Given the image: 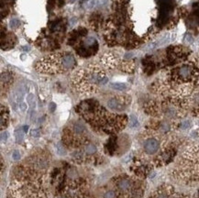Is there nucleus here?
Listing matches in <instances>:
<instances>
[{
	"mask_svg": "<svg viewBox=\"0 0 199 198\" xmlns=\"http://www.w3.org/2000/svg\"><path fill=\"white\" fill-rule=\"evenodd\" d=\"M49 108H50V110H51L52 112H53V111L55 110V108H56V105H55L54 103H51L50 106H49Z\"/></svg>",
	"mask_w": 199,
	"mask_h": 198,
	"instance_id": "obj_24",
	"label": "nucleus"
},
{
	"mask_svg": "<svg viewBox=\"0 0 199 198\" xmlns=\"http://www.w3.org/2000/svg\"><path fill=\"white\" fill-rule=\"evenodd\" d=\"M154 198H169V195L168 193H166V191H162L157 193Z\"/></svg>",
	"mask_w": 199,
	"mask_h": 198,
	"instance_id": "obj_18",
	"label": "nucleus"
},
{
	"mask_svg": "<svg viewBox=\"0 0 199 198\" xmlns=\"http://www.w3.org/2000/svg\"><path fill=\"white\" fill-rule=\"evenodd\" d=\"M15 136H16V140H17V142H18V143L21 142V141L23 140L24 130H16Z\"/></svg>",
	"mask_w": 199,
	"mask_h": 198,
	"instance_id": "obj_15",
	"label": "nucleus"
},
{
	"mask_svg": "<svg viewBox=\"0 0 199 198\" xmlns=\"http://www.w3.org/2000/svg\"><path fill=\"white\" fill-rule=\"evenodd\" d=\"M193 64L196 65V67L198 69L199 71V52L195 55V57H194V59H193Z\"/></svg>",
	"mask_w": 199,
	"mask_h": 198,
	"instance_id": "obj_21",
	"label": "nucleus"
},
{
	"mask_svg": "<svg viewBox=\"0 0 199 198\" xmlns=\"http://www.w3.org/2000/svg\"><path fill=\"white\" fill-rule=\"evenodd\" d=\"M107 150L111 154L115 151V149H116V137H111L109 138V140L107 143Z\"/></svg>",
	"mask_w": 199,
	"mask_h": 198,
	"instance_id": "obj_13",
	"label": "nucleus"
},
{
	"mask_svg": "<svg viewBox=\"0 0 199 198\" xmlns=\"http://www.w3.org/2000/svg\"><path fill=\"white\" fill-rule=\"evenodd\" d=\"M76 60L72 53L60 52L45 56L37 62L35 69L41 73L62 74L73 70L76 67Z\"/></svg>",
	"mask_w": 199,
	"mask_h": 198,
	"instance_id": "obj_3",
	"label": "nucleus"
},
{
	"mask_svg": "<svg viewBox=\"0 0 199 198\" xmlns=\"http://www.w3.org/2000/svg\"><path fill=\"white\" fill-rule=\"evenodd\" d=\"M28 129H29V127H28V126H25V127H24V132L28 131Z\"/></svg>",
	"mask_w": 199,
	"mask_h": 198,
	"instance_id": "obj_26",
	"label": "nucleus"
},
{
	"mask_svg": "<svg viewBox=\"0 0 199 198\" xmlns=\"http://www.w3.org/2000/svg\"><path fill=\"white\" fill-rule=\"evenodd\" d=\"M19 107L21 108V111H26V109H27V104L21 103V104L19 105Z\"/></svg>",
	"mask_w": 199,
	"mask_h": 198,
	"instance_id": "obj_25",
	"label": "nucleus"
},
{
	"mask_svg": "<svg viewBox=\"0 0 199 198\" xmlns=\"http://www.w3.org/2000/svg\"><path fill=\"white\" fill-rule=\"evenodd\" d=\"M58 198H69V197H67L66 196H64H64H60V197H58Z\"/></svg>",
	"mask_w": 199,
	"mask_h": 198,
	"instance_id": "obj_27",
	"label": "nucleus"
},
{
	"mask_svg": "<svg viewBox=\"0 0 199 198\" xmlns=\"http://www.w3.org/2000/svg\"><path fill=\"white\" fill-rule=\"evenodd\" d=\"M76 112L92 128L107 134L119 132L128 123V118L125 115L107 111L95 99H87L81 102L76 107Z\"/></svg>",
	"mask_w": 199,
	"mask_h": 198,
	"instance_id": "obj_1",
	"label": "nucleus"
},
{
	"mask_svg": "<svg viewBox=\"0 0 199 198\" xmlns=\"http://www.w3.org/2000/svg\"><path fill=\"white\" fill-rule=\"evenodd\" d=\"M116 186L121 193H131V197L133 191V182L129 177H120L116 181Z\"/></svg>",
	"mask_w": 199,
	"mask_h": 198,
	"instance_id": "obj_7",
	"label": "nucleus"
},
{
	"mask_svg": "<svg viewBox=\"0 0 199 198\" xmlns=\"http://www.w3.org/2000/svg\"><path fill=\"white\" fill-rule=\"evenodd\" d=\"M197 198H199V190L198 192H197Z\"/></svg>",
	"mask_w": 199,
	"mask_h": 198,
	"instance_id": "obj_28",
	"label": "nucleus"
},
{
	"mask_svg": "<svg viewBox=\"0 0 199 198\" xmlns=\"http://www.w3.org/2000/svg\"><path fill=\"white\" fill-rule=\"evenodd\" d=\"M20 158H21V154H20V152H19L18 150H14L13 153H12V159H13L14 161H18L20 160Z\"/></svg>",
	"mask_w": 199,
	"mask_h": 198,
	"instance_id": "obj_19",
	"label": "nucleus"
},
{
	"mask_svg": "<svg viewBox=\"0 0 199 198\" xmlns=\"http://www.w3.org/2000/svg\"><path fill=\"white\" fill-rule=\"evenodd\" d=\"M9 122V112L6 107L1 106V130L6 128Z\"/></svg>",
	"mask_w": 199,
	"mask_h": 198,
	"instance_id": "obj_12",
	"label": "nucleus"
},
{
	"mask_svg": "<svg viewBox=\"0 0 199 198\" xmlns=\"http://www.w3.org/2000/svg\"><path fill=\"white\" fill-rule=\"evenodd\" d=\"M13 79H14V75L12 72H3L1 73V88L2 91L4 90V88H7L9 87L12 83H13Z\"/></svg>",
	"mask_w": 199,
	"mask_h": 198,
	"instance_id": "obj_11",
	"label": "nucleus"
},
{
	"mask_svg": "<svg viewBox=\"0 0 199 198\" xmlns=\"http://www.w3.org/2000/svg\"><path fill=\"white\" fill-rule=\"evenodd\" d=\"M7 138H8V133L2 131V133H1V140L4 142V141H6L7 139Z\"/></svg>",
	"mask_w": 199,
	"mask_h": 198,
	"instance_id": "obj_22",
	"label": "nucleus"
},
{
	"mask_svg": "<svg viewBox=\"0 0 199 198\" xmlns=\"http://www.w3.org/2000/svg\"><path fill=\"white\" fill-rule=\"evenodd\" d=\"M101 63L107 69H112L117 65V58L114 56V54H112L110 52H108V53L107 52L102 56Z\"/></svg>",
	"mask_w": 199,
	"mask_h": 198,
	"instance_id": "obj_10",
	"label": "nucleus"
},
{
	"mask_svg": "<svg viewBox=\"0 0 199 198\" xmlns=\"http://www.w3.org/2000/svg\"><path fill=\"white\" fill-rule=\"evenodd\" d=\"M108 82L106 71L98 64H90L77 70L72 77L73 88L80 94L89 95L96 93Z\"/></svg>",
	"mask_w": 199,
	"mask_h": 198,
	"instance_id": "obj_2",
	"label": "nucleus"
},
{
	"mask_svg": "<svg viewBox=\"0 0 199 198\" xmlns=\"http://www.w3.org/2000/svg\"><path fill=\"white\" fill-rule=\"evenodd\" d=\"M87 33V29H84V28H78L76 29H73L71 33H70V37H69V40H68V44L71 45V46H74L75 44H77L81 39L83 37H84Z\"/></svg>",
	"mask_w": 199,
	"mask_h": 198,
	"instance_id": "obj_8",
	"label": "nucleus"
},
{
	"mask_svg": "<svg viewBox=\"0 0 199 198\" xmlns=\"http://www.w3.org/2000/svg\"><path fill=\"white\" fill-rule=\"evenodd\" d=\"M159 141L156 138H148L145 142H144V150L147 154L152 155L154 153L157 152V150L159 149Z\"/></svg>",
	"mask_w": 199,
	"mask_h": 198,
	"instance_id": "obj_9",
	"label": "nucleus"
},
{
	"mask_svg": "<svg viewBox=\"0 0 199 198\" xmlns=\"http://www.w3.org/2000/svg\"><path fill=\"white\" fill-rule=\"evenodd\" d=\"M31 136L32 137H39L40 136V131L38 130H31Z\"/></svg>",
	"mask_w": 199,
	"mask_h": 198,
	"instance_id": "obj_23",
	"label": "nucleus"
},
{
	"mask_svg": "<svg viewBox=\"0 0 199 198\" xmlns=\"http://www.w3.org/2000/svg\"><path fill=\"white\" fill-rule=\"evenodd\" d=\"M77 54L84 58H89L95 55L98 51V42L93 37H88L84 40H81L77 44L73 46Z\"/></svg>",
	"mask_w": 199,
	"mask_h": 198,
	"instance_id": "obj_5",
	"label": "nucleus"
},
{
	"mask_svg": "<svg viewBox=\"0 0 199 198\" xmlns=\"http://www.w3.org/2000/svg\"><path fill=\"white\" fill-rule=\"evenodd\" d=\"M111 88L118 90V91H125L128 89V85L124 83H110Z\"/></svg>",
	"mask_w": 199,
	"mask_h": 198,
	"instance_id": "obj_14",
	"label": "nucleus"
},
{
	"mask_svg": "<svg viewBox=\"0 0 199 198\" xmlns=\"http://www.w3.org/2000/svg\"><path fill=\"white\" fill-rule=\"evenodd\" d=\"M12 5V0H5V3H2V6H5V12H6V15H7V12H9V8H10V6ZM1 6V7H2Z\"/></svg>",
	"mask_w": 199,
	"mask_h": 198,
	"instance_id": "obj_17",
	"label": "nucleus"
},
{
	"mask_svg": "<svg viewBox=\"0 0 199 198\" xmlns=\"http://www.w3.org/2000/svg\"><path fill=\"white\" fill-rule=\"evenodd\" d=\"M131 103V97L128 95H115L110 98L107 105V107L115 112H120L125 110Z\"/></svg>",
	"mask_w": 199,
	"mask_h": 198,
	"instance_id": "obj_6",
	"label": "nucleus"
},
{
	"mask_svg": "<svg viewBox=\"0 0 199 198\" xmlns=\"http://www.w3.org/2000/svg\"><path fill=\"white\" fill-rule=\"evenodd\" d=\"M88 138V131L85 126L79 121L70 123L63 131L64 143L68 147L74 149L82 148L89 143Z\"/></svg>",
	"mask_w": 199,
	"mask_h": 198,
	"instance_id": "obj_4",
	"label": "nucleus"
},
{
	"mask_svg": "<svg viewBox=\"0 0 199 198\" xmlns=\"http://www.w3.org/2000/svg\"><path fill=\"white\" fill-rule=\"evenodd\" d=\"M103 198H117V194L113 190H108L105 192V194L103 195Z\"/></svg>",
	"mask_w": 199,
	"mask_h": 198,
	"instance_id": "obj_16",
	"label": "nucleus"
},
{
	"mask_svg": "<svg viewBox=\"0 0 199 198\" xmlns=\"http://www.w3.org/2000/svg\"><path fill=\"white\" fill-rule=\"evenodd\" d=\"M130 125H131V127H136L137 125H138V119L131 115V117H130Z\"/></svg>",
	"mask_w": 199,
	"mask_h": 198,
	"instance_id": "obj_20",
	"label": "nucleus"
}]
</instances>
